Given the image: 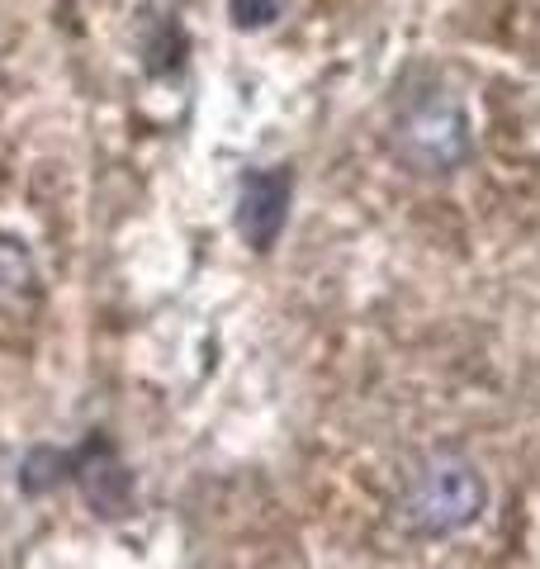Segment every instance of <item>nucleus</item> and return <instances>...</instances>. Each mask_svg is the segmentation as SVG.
<instances>
[{"instance_id": "nucleus-1", "label": "nucleus", "mask_w": 540, "mask_h": 569, "mask_svg": "<svg viewBox=\"0 0 540 569\" xmlns=\"http://www.w3.org/2000/svg\"><path fill=\"white\" fill-rule=\"evenodd\" d=\"M483 503H489V485L470 456L427 451L408 466L399 498H393V518L412 537H450V531L470 527Z\"/></svg>"}, {"instance_id": "nucleus-2", "label": "nucleus", "mask_w": 540, "mask_h": 569, "mask_svg": "<svg viewBox=\"0 0 540 569\" xmlns=\"http://www.w3.org/2000/svg\"><path fill=\"white\" fill-rule=\"evenodd\" d=\"M389 148L412 176H456L474 152V133L464 119V104L441 81L412 86L399 100L389 123Z\"/></svg>"}, {"instance_id": "nucleus-3", "label": "nucleus", "mask_w": 540, "mask_h": 569, "mask_svg": "<svg viewBox=\"0 0 540 569\" xmlns=\"http://www.w3.org/2000/svg\"><path fill=\"white\" fill-rule=\"evenodd\" d=\"M284 213H290V171L270 167V171H251L242 181L238 194V228L242 238L257 247V252H270V242L280 238Z\"/></svg>"}, {"instance_id": "nucleus-4", "label": "nucleus", "mask_w": 540, "mask_h": 569, "mask_svg": "<svg viewBox=\"0 0 540 569\" xmlns=\"http://www.w3.org/2000/svg\"><path fill=\"white\" fill-rule=\"evenodd\" d=\"M33 290H39V266H33V252L20 238L0 233V309L20 305V299H29Z\"/></svg>"}, {"instance_id": "nucleus-5", "label": "nucleus", "mask_w": 540, "mask_h": 569, "mask_svg": "<svg viewBox=\"0 0 540 569\" xmlns=\"http://www.w3.org/2000/svg\"><path fill=\"white\" fill-rule=\"evenodd\" d=\"M228 14L238 29H266L284 14V0H228Z\"/></svg>"}]
</instances>
